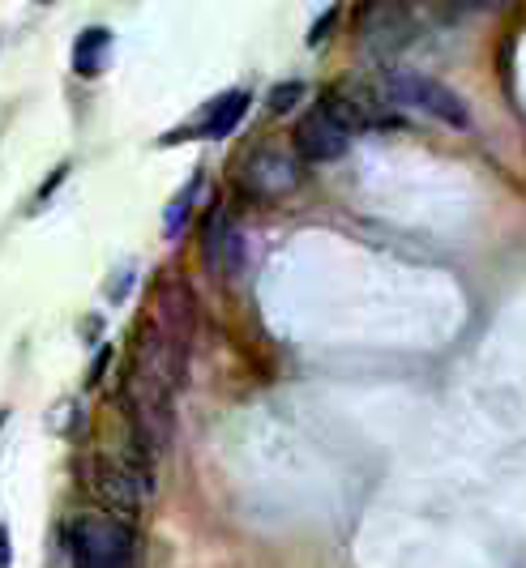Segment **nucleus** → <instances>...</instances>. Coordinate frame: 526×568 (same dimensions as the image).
<instances>
[{
	"label": "nucleus",
	"instance_id": "nucleus-1",
	"mask_svg": "<svg viewBox=\"0 0 526 568\" xmlns=\"http://www.w3.org/2000/svg\"><path fill=\"white\" fill-rule=\"evenodd\" d=\"M73 568H138V535L129 521L94 513L73 526Z\"/></svg>",
	"mask_w": 526,
	"mask_h": 568
},
{
	"label": "nucleus",
	"instance_id": "nucleus-2",
	"mask_svg": "<svg viewBox=\"0 0 526 568\" xmlns=\"http://www.w3.org/2000/svg\"><path fill=\"white\" fill-rule=\"evenodd\" d=\"M385 90L398 108H411V112H424L449 124V129H471V112L463 103L458 90H449L445 82L428 78V73H415V69H390L385 73Z\"/></svg>",
	"mask_w": 526,
	"mask_h": 568
},
{
	"label": "nucleus",
	"instance_id": "nucleus-3",
	"mask_svg": "<svg viewBox=\"0 0 526 568\" xmlns=\"http://www.w3.org/2000/svg\"><path fill=\"white\" fill-rule=\"evenodd\" d=\"M364 43L373 52H398L411 43V22L403 9H364Z\"/></svg>",
	"mask_w": 526,
	"mask_h": 568
},
{
	"label": "nucleus",
	"instance_id": "nucleus-4",
	"mask_svg": "<svg viewBox=\"0 0 526 568\" xmlns=\"http://www.w3.org/2000/svg\"><path fill=\"white\" fill-rule=\"evenodd\" d=\"M249 112V94L244 90H227V94H219L202 115V133L205 138H227L235 124L244 120Z\"/></svg>",
	"mask_w": 526,
	"mask_h": 568
},
{
	"label": "nucleus",
	"instance_id": "nucleus-5",
	"mask_svg": "<svg viewBox=\"0 0 526 568\" xmlns=\"http://www.w3.org/2000/svg\"><path fill=\"white\" fill-rule=\"evenodd\" d=\"M108 52H112V30H103V27L82 30V39L73 43V69H78L82 78H94V73H103Z\"/></svg>",
	"mask_w": 526,
	"mask_h": 568
},
{
	"label": "nucleus",
	"instance_id": "nucleus-6",
	"mask_svg": "<svg viewBox=\"0 0 526 568\" xmlns=\"http://www.w3.org/2000/svg\"><path fill=\"white\" fill-rule=\"evenodd\" d=\"M202 189H205V175H193V180H189V184H184V189H180V193L172 197L168 214H163V231H168L172 240L180 235V231H184L189 214H193V201L202 197Z\"/></svg>",
	"mask_w": 526,
	"mask_h": 568
},
{
	"label": "nucleus",
	"instance_id": "nucleus-7",
	"mask_svg": "<svg viewBox=\"0 0 526 568\" xmlns=\"http://www.w3.org/2000/svg\"><path fill=\"white\" fill-rule=\"evenodd\" d=\"M300 99H304V85L300 82H279L270 90V108H274V112H292Z\"/></svg>",
	"mask_w": 526,
	"mask_h": 568
},
{
	"label": "nucleus",
	"instance_id": "nucleus-8",
	"mask_svg": "<svg viewBox=\"0 0 526 568\" xmlns=\"http://www.w3.org/2000/svg\"><path fill=\"white\" fill-rule=\"evenodd\" d=\"M334 22H338V9L322 13V18H317V27H313V34H308V43H313V48H317V43H325V30L334 27Z\"/></svg>",
	"mask_w": 526,
	"mask_h": 568
},
{
	"label": "nucleus",
	"instance_id": "nucleus-9",
	"mask_svg": "<svg viewBox=\"0 0 526 568\" xmlns=\"http://www.w3.org/2000/svg\"><path fill=\"white\" fill-rule=\"evenodd\" d=\"M9 556H13V551H9V530L0 526V568H9Z\"/></svg>",
	"mask_w": 526,
	"mask_h": 568
}]
</instances>
